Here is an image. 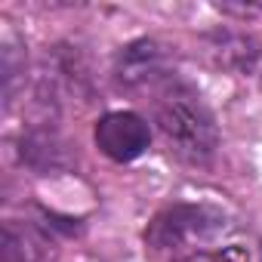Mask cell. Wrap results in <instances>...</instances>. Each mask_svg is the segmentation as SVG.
I'll return each mask as SVG.
<instances>
[{
  "instance_id": "obj_1",
  "label": "cell",
  "mask_w": 262,
  "mask_h": 262,
  "mask_svg": "<svg viewBox=\"0 0 262 262\" xmlns=\"http://www.w3.org/2000/svg\"><path fill=\"white\" fill-rule=\"evenodd\" d=\"M155 123L167 139V148L185 164H207L219 148L213 111L176 74L155 90Z\"/></svg>"
},
{
  "instance_id": "obj_2",
  "label": "cell",
  "mask_w": 262,
  "mask_h": 262,
  "mask_svg": "<svg viewBox=\"0 0 262 262\" xmlns=\"http://www.w3.org/2000/svg\"><path fill=\"white\" fill-rule=\"evenodd\" d=\"M219 231H225V216L219 210L204 204H173L148 222L145 244L155 250H179L191 241H207Z\"/></svg>"
},
{
  "instance_id": "obj_3",
  "label": "cell",
  "mask_w": 262,
  "mask_h": 262,
  "mask_svg": "<svg viewBox=\"0 0 262 262\" xmlns=\"http://www.w3.org/2000/svg\"><path fill=\"white\" fill-rule=\"evenodd\" d=\"M93 136H96V145L105 158H111L117 164H129L148 148L151 129L133 111H108L99 117Z\"/></svg>"
},
{
  "instance_id": "obj_4",
  "label": "cell",
  "mask_w": 262,
  "mask_h": 262,
  "mask_svg": "<svg viewBox=\"0 0 262 262\" xmlns=\"http://www.w3.org/2000/svg\"><path fill=\"white\" fill-rule=\"evenodd\" d=\"M114 74H117V83L123 90H151V93L173 77L167 53L155 40H133V43H126L120 50V56H117Z\"/></svg>"
},
{
  "instance_id": "obj_5",
  "label": "cell",
  "mask_w": 262,
  "mask_h": 262,
  "mask_svg": "<svg viewBox=\"0 0 262 262\" xmlns=\"http://www.w3.org/2000/svg\"><path fill=\"white\" fill-rule=\"evenodd\" d=\"M16 151H19V161L40 176H56V173H65L74 167V155H71L68 142L50 126V120L31 123L19 136Z\"/></svg>"
},
{
  "instance_id": "obj_6",
  "label": "cell",
  "mask_w": 262,
  "mask_h": 262,
  "mask_svg": "<svg viewBox=\"0 0 262 262\" xmlns=\"http://www.w3.org/2000/svg\"><path fill=\"white\" fill-rule=\"evenodd\" d=\"M207 53L219 68L231 71L234 77L262 83V43L256 37L231 28H216L207 34Z\"/></svg>"
},
{
  "instance_id": "obj_7",
  "label": "cell",
  "mask_w": 262,
  "mask_h": 262,
  "mask_svg": "<svg viewBox=\"0 0 262 262\" xmlns=\"http://www.w3.org/2000/svg\"><path fill=\"white\" fill-rule=\"evenodd\" d=\"M0 250H4V262H43L50 241L37 225L7 222L0 234Z\"/></svg>"
},
{
  "instance_id": "obj_8",
  "label": "cell",
  "mask_w": 262,
  "mask_h": 262,
  "mask_svg": "<svg viewBox=\"0 0 262 262\" xmlns=\"http://www.w3.org/2000/svg\"><path fill=\"white\" fill-rule=\"evenodd\" d=\"M173 262H250L237 247H225L219 253H188V256H179Z\"/></svg>"
}]
</instances>
